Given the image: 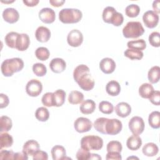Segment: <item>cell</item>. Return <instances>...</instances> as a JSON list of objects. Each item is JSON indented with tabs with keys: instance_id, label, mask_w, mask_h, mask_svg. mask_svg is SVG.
Instances as JSON below:
<instances>
[{
	"instance_id": "36",
	"label": "cell",
	"mask_w": 160,
	"mask_h": 160,
	"mask_svg": "<svg viewBox=\"0 0 160 160\" xmlns=\"http://www.w3.org/2000/svg\"><path fill=\"white\" fill-rule=\"evenodd\" d=\"M1 122V132H8L12 128V123L10 118L7 116H2L0 118Z\"/></svg>"
},
{
	"instance_id": "46",
	"label": "cell",
	"mask_w": 160,
	"mask_h": 160,
	"mask_svg": "<svg viewBox=\"0 0 160 160\" xmlns=\"http://www.w3.org/2000/svg\"><path fill=\"white\" fill-rule=\"evenodd\" d=\"M149 99L154 105L159 106L160 104V92L159 91H154L149 98Z\"/></svg>"
},
{
	"instance_id": "54",
	"label": "cell",
	"mask_w": 160,
	"mask_h": 160,
	"mask_svg": "<svg viewBox=\"0 0 160 160\" xmlns=\"http://www.w3.org/2000/svg\"><path fill=\"white\" fill-rule=\"evenodd\" d=\"M152 8L154 9L153 11L156 12L157 14L160 12V9H159V1H154L152 3Z\"/></svg>"
},
{
	"instance_id": "30",
	"label": "cell",
	"mask_w": 160,
	"mask_h": 160,
	"mask_svg": "<svg viewBox=\"0 0 160 160\" xmlns=\"http://www.w3.org/2000/svg\"><path fill=\"white\" fill-rule=\"evenodd\" d=\"M83 99V94L78 91H72L68 96V101L72 104H80L82 102Z\"/></svg>"
},
{
	"instance_id": "41",
	"label": "cell",
	"mask_w": 160,
	"mask_h": 160,
	"mask_svg": "<svg viewBox=\"0 0 160 160\" xmlns=\"http://www.w3.org/2000/svg\"><path fill=\"white\" fill-rule=\"evenodd\" d=\"M122 149L121 143L118 141H111L109 142L106 146L108 152H121Z\"/></svg>"
},
{
	"instance_id": "22",
	"label": "cell",
	"mask_w": 160,
	"mask_h": 160,
	"mask_svg": "<svg viewBox=\"0 0 160 160\" xmlns=\"http://www.w3.org/2000/svg\"><path fill=\"white\" fill-rule=\"evenodd\" d=\"M106 91L109 95L111 96H116L121 91L120 84L115 80L110 81L106 86Z\"/></svg>"
},
{
	"instance_id": "42",
	"label": "cell",
	"mask_w": 160,
	"mask_h": 160,
	"mask_svg": "<svg viewBox=\"0 0 160 160\" xmlns=\"http://www.w3.org/2000/svg\"><path fill=\"white\" fill-rule=\"evenodd\" d=\"M149 42L150 44L155 48L160 46V34L154 31L151 32L149 36Z\"/></svg>"
},
{
	"instance_id": "29",
	"label": "cell",
	"mask_w": 160,
	"mask_h": 160,
	"mask_svg": "<svg viewBox=\"0 0 160 160\" xmlns=\"http://www.w3.org/2000/svg\"><path fill=\"white\" fill-rule=\"evenodd\" d=\"M148 122L153 129H158L160 127V112L158 111H152L148 117Z\"/></svg>"
},
{
	"instance_id": "12",
	"label": "cell",
	"mask_w": 160,
	"mask_h": 160,
	"mask_svg": "<svg viewBox=\"0 0 160 160\" xmlns=\"http://www.w3.org/2000/svg\"><path fill=\"white\" fill-rule=\"evenodd\" d=\"M142 21L147 28H154L159 22V15L153 11H147L142 16Z\"/></svg>"
},
{
	"instance_id": "28",
	"label": "cell",
	"mask_w": 160,
	"mask_h": 160,
	"mask_svg": "<svg viewBox=\"0 0 160 160\" xmlns=\"http://www.w3.org/2000/svg\"><path fill=\"white\" fill-rule=\"evenodd\" d=\"M154 91L153 86L149 83H143L139 88V95L145 99H149Z\"/></svg>"
},
{
	"instance_id": "17",
	"label": "cell",
	"mask_w": 160,
	"mask_h": 160,
	"mask_svg": "<svg viewBox=\"0 0 160 160\" xmlns=\"http://www.w3.org/2000/svg\"><path fill=\"white\" fill-rule=\"evenodd\" d=\"M49 68L52 72L55 73H61L65 70L66 68V63L63 59L56 58L51 61L49 63Z\"/></svg>"
},
{
	"instance_id": "19",
	"label": "cell",
	"mask_w": 160,
	"mask_h": 160,
	"mask_svg": "<svg viewBox=\"0 0 160 160\" xmlns=\"http://www.w3.org/2000/svg\"><path fill=\"white\" fill-rule=\"evenodd\" d=\"M115 112L116 114L121 118H126L131 112V106L125 102H119L115 106Z\"/></svg>"
},
{
	"instance_id": "21",
	"label": "cell",
	"mask_w": 160,
	"mask_h": 160,
	"mask_svg": "<svg viewBox=\"0 0 160 160\" xmlns=\"http://www.w3.org/2000/svg\"><path fill=\"white\" fill-rule=\"evenodd\" d=\"M142 145V139L138 135L133 134L129 137L126 141L128 148L132 151H136L140 148Z\"/></svg>"
},
{
	"instance_id": "45",
	"label": "cell",
	"mask_w": 160,
	"mask_h": 160,
	"mask_svg": "<svg viewBox=\"0 0 160 160\" xmlns=\"http://www.w3.org/2000/svg\"><path fill=\"white\" fill-rule=\"evenodd\" d=\"M91 155V153L89 152V151L81 148L76 152V158L78 160L90 159Z\"/></svg>"
},
{
	"instance_id": "20",
	"label": "cell",
	"mask_w": 160,
	"mask_h": 160,
	"mask_svg": "<svg viewBox=\"0 0 160 160\" xmlns=\"http://www.w3.org/2000/svg\"><path fill=\"white\" fill-rule=\"evenodd\" d=\"M40 146L39 143L34 140L31 139L26 141L22 147V151L28 156H33V154L39 149Z\"/></svg>"
},
{
	"instance_id": "2",
	"label": "cell",
	"mask_w": 160,
	"mask_h": 160,
	"mask_svg": "<svg viewBox=\"0 0 160 160\" xmlns=\"http://www.w3.org/2000/svg\"><path fill=\"white\" fill-rule=\"evenodd\" d=\"M24 68V62L22 59L13 58L5 59L1 64V70L2 74L6 77H10L14 73L21 71Z\"/></svg>"
},
{
	"instance_id": "15",
	"label": "cell",
	"mask_w": 160,
	"mask_h": 160,
	"mask_svg": "<svg viewBox=\"0 0 160 160\" xmlns=\"http://www.w3.org/2000/svg\"><path fill=\"white\" fill-rule=\"evenodd\" d=\"M99 68L101 71L105 74H111L114 72L116 68L114 61L110 58H105L101 60L99 62Z\"/></svg>"
},
{
	"instance_id": "25",
	"label": "cell",
	"mask_w": 160,
	"mask_h": 160,
	"mask_svg": "<svg viewBox=\"0 0 160 160\" xmlns=\"http://www.w3.org/2000/svg\"><path fill=\"white\" fill-rule=\"evenodd\" d=\"M142 151L144 155L148 157H152L158 153L159 148L155 143L148 142L143 146Z\"/></svg>"
},
{
	"instance_id": "18",
	"label": "cell",
	"mask_w": 160,
	"mask_h": 160,
	"mask_svg": "<svg viewBox=\"0 0 160 160\" xmlns=\"http://www.w3.org/2000/svg\"><path fill=\"white\" fill-rule=\"evenodd\" d=\"M35 37L39 42H46L51 38V31L45 26H39L36 30Z\"/></svg>"
},
{
	"instance_id": "9",
	"label": "cell",
	"mask_w": 160,
	"mask_h": 160,
	"mask_svg": "<svg viewBox=\"0 0 160 160\" xmlns=\"http://www.w3.org/2000/svg\"><path fill=\"white\" fill-rule=\"evenodd\" d=\"M129 128L131 132L135 135L141 134L144 129V122L139 116H133L129 121Z\"/></svg>"
},
{
	"instance_id": "51",
	"label": "cell",
	"mask_w": 160,
	"mask_h": 160,
	"mask_svg": "<svg viewBox=\"0 0 160 160\" xmlns=\"http://www.w3.org/2000/svg\"><path fill=\"white\" fill-rule=\"evenodd\" d=\"M28 157L26 154H25L23 151L22 152H18L14 153V159H28Z\"/></svg>"
},
{
	"instance_id": "1",
	"label": "cell",
	"mask_w": 160,
	"mask_h": 160,
	"mask_svg": "<svg viewBox=\"0 0 160 160\" xmlns=\"http://www.w3.org/2000/svg\"><path fill=\"white\" fill-rule=\"evenodd\" d=\"M73 78L79 86L86 91L93 89L94 80L89 73V68L85 64L78 65L73 71Z\"/></svg>"
},
{
	"instance_id": "8",
	"label": "cell",
	"mask_w": 160,
	"mask_h": 160,
	"mask_svg": "<svg viewBox=\"0 0 160 160\" xmlns=\"http://www.w3.org/2000/svg\"><path fill=\"white\" fill-rule=\"evenodd\" d=\"M42 91V84L38 79H32L28 82L26 86V93L31 97L38 96Z\"/></svg>"
},
{
	"instance_id": "43",
	"label": "cell",
	"mask_w": 160,
	"mask_h": 160,
	"mask_svg": "<svg viewBox=\"0 0 160 160\" xmlns=\"http://www.w3.org/2000/svg\"><path fill=\"white\" fill-rule=\"evenodd\" d=\"M106 118H99L96 119L94 122V129L99 132L105 134L104 132V123Z\"/></svg>"
},
{
	"instance_id": "14",
	"label": "cell",
	"mask_w": 160,
	"mask_h": 160,
	"mask_svg": "<svg viewBox=\"0 0 160 160\" xmlns=\"http://www.w3.org/2000/svg\"><path fill=\"white\" fill-rule=\"evenodd\" d=\"M2 15L4 20L10 24L16 22L19 18L18 11L13 8H6L3 11Z\"/></svg>"
},
{
	"instance_id": "53",
	"label": "cell",
	"mask_w": 160,
	"mask_h": 160,
	"mask_svg": "<svg viewBox=\"0 0 160 160\" xmlns=\"http://www.w3.org/2000/svg\"><path fill=\"white\" fill-rule=\"evenodd\" d=\"M65 2L64 0H50L49 3L54 7H60Z\"/></svg>"
},
{
	"instance_id": "38",
	"label": "cell",
	"mask_w": 160,
	"mask_h": 160,
	"mask_svg": "<svg viewBox=\"0 0 160 160\" xmlns=\"http://www.w3.org/2000/svg\"><path fill=\"white\" fill-rule=\"evenodd\" d=\"M36 57L41 61L47 60L50 55L49 51L45 47H39L35 51Z\"/></svg>"
},
{
	"instance_id": "55",
	"label": "cell",
	"mask_w": 160,
	"mask_h": 160,
	"mask_svg": "<svg viewBox=\"0 0 160 160\" xmlns=\"http://www.w3.org/2000/svg\"><path fill=\"white\" fill-rule=\"evenodd\" d=\"M102 159L101 157L99 154L91 153L90 159Z\"/></svg>"
},
{
	"instance_id": "5",
	"label": "cell",
	"mask_w": 160,
	"mask_h": 160,
	"mask_svg": "<svg viewBox=\"0 0 160 160\" xmlns=\"http://www.w3.org/2000/svg\"><path fill=\"white\" fill-rule=\"evenodd\" d=\"M144 32V29L139 21H129L122 29V34L126 38H138Z\"/></svg>"
},
{
	"instance_id": "52",
	"label": "cell",
	"mask_w": 160,
	"mask_h": 160,
	"mask_svg": "<svg viewBox=\"0 0 160 160\" xmlns=\"http://www.w3.org/2000/svg\"><path fill=\"white\" fill-rule=\"evenodd\" d=\"M23 3L28 7L36 6L39 2V0H23Z\"/></svg>"
},
{
	"instance_id": "48",
	"label": "cell",
	"mask_w": 160,
	"mask_h": 160,
	"mask_svg": "<svg viewBox=\"0 0 160 160\" xmlns=\"http://www.w3.org/2000/svg\"><path fill=\"white\" fill-rule=\"evenodd\" d=\"M14 153L12 151L2 150L0 152L1 159H14Z\"/></svg>"
},
{
	"instance_id": "4",
	"label": "cell",
	"mask_w": 160,
	"mask_h": 160,
	"mask_svg": "<svg viewBox=\"0 0 160 160\" xmlns=\"http://www.w3.org/2000/svg\"><path fill=\"white\" fill-rule=\"evenodd\" d=\"M102 17L105 22L112 24L115 26H121L124 21L122 14L117 12L115 8L112 6H107L104 9Z\"/></svg>"
},
{
	"instance_id": "31",
	"label": "cell",
	"mask_w": 160,
	"mask_h": 160,
	"mask_svg": "<svg viewBox=\"0 0 160 160\" xmlns=\"http://www.w3.org/2000/svg\"><path fill=\"white\" fill-rule=\"evenodd\" d=\"M12 137L7 132H1L0 136V149H2L4 148H9L12 145Z\"/></svg>"
},
{
	"instance_id": "33",
	"label": "cell",
	"mask_w": 160,
	"mask_h": 160,
	"mask_svg": "<svg viewBox=\"0 0 160 160\" xmlns=\"http://www.w3.org/2000/svg\"><path fill=\"white\" fill-rule=\"evenodd\" d=\"M35 117L39 121L45 122L48 121L49 118V112L48 109L45 107L38 108L35 112Z\"/></svg>"
},
{
	"instance_id": "3",
	"label": "cell",
	"mask_w": 160,
	"mask_h": 160,
	"mask_svg": "<svg viewBox=\"0 0 160 160\" xmlns=\"http://www.w3.org/2000/svg\"><path fill=\"white\" fill-rule=\"evenodd\" d=\"M82 17V12L78 9L64 8L59 12V19L64 24L77 23Z\"/></svg>"
},
{
	"instance_id": "37",
	"label": "cell",
	"mask_w": 160,
	"mask_h": 160,
	"mask_svg": "<svg viewBox=\"0 0 160 160\" xmlns=\"http://www.w3.org/2000/svg\"><path fill=\"white\" fill-rule=\"evenodd\" d=\"M140 12V8L136 4L128 5L125 9L126 15L129 18H136Z\"/></svg>"
},
{
	"instance_id": "34",
	"label": "cell",
	"mask_w": 160,
	"mask_h": 160,
	"mask_svg": "<svg viewBox=\"0 0 160 160\" xmlns=\"http://www.w3.org/2000/svg\"><path fill=\"white\" fill-rule=\"evenodd\" d=\"M124 54L126 57L129 58L131 60H140L143 57V52L141 51L132 49H127Z\"/></svg>"
},
{
	"instance_id": "47",
	"label": "cell",
	"mask_w": 160,
	"mask_h": 160,
	"mask_svg": "<svg viewBox=\"0 0 160 160\" xmlns=\"http://www.w3.org/2000/svg\"><path fill=\"white\" fill-rule=\"evenodd\" d=\"M32 159L34 160H47L48 155L46 152L39 149L33 154Z\"/></svg>"
},
{
	"instance_id": "24",
	"label": "cell",
	"mask_w": 160,
	"mask_h": 160,
	"mask_svg": "<svg viewBox=\"0 0 160 160\" xmlns=\"http://www.w3.org/2000/svg\"><path fill=\"white\" fill-rule=\"evenodd\" d=\"M52 158L54 160H61L66 158V152L65 148L61 145H55L51 151Z\"/></svg>"
},
{
	"instance_id": "32",
	"label": "cell",
	"mask_w": 160,
	"mask_h": 160,
	"mask_svg": "<svg viewBox=\"0 0 160 160\" xmlns=\"http://www.w3.org/2000/svg\"><path fill=\"white\" fill-rule=\"evenodd\" d=\"M127 46L129 49H136L142 51L146 48V43L144 39H140L128 41L127 43Z\"/></svg>"
},
{
	"instance_id": "35",
	"label": "cell",
	"mask_w": 160,
	"mask_h": 160,
	"mask_svg": "<svg viewBox=\"0 0 160 160\" xmlns=\"http://www.w3.org/2000/svg\"><path fill=\"white\" fill-rule=\"evenodd\" d=\"M19 33L16 32H8L5 38H4V40H5V42L6 44L11 48H16V40H17V38L18 36Z\"/></svg>"
},
{
	"instance_id": "50",
	"label": "cell",
	"mask_w": 160,
	"mask_h": 160,
	"mask_svg": "<svg viewBox=\"0 0 160 160\" xmlns=\"http://www.w3.org/2000/svg\"><path fill=\"white\" fill-rule=\"evenodd\" d=\"M9 102V99L6 94L3 93L0 94V108H4L8 106Z\"/></svg>"
},
{
	"instance_id": "6",
	"label": "cell",
	"mask_w": 160,
	"mask_h": 160,
	"mask_svg": "<svg viewBox=\"0 0 160 160\" xmlns=\"http://www.w3.org/2000/svg\"><path fill=\"white\" fill-rule=\"evenodd\" d=\"M81 148L88 151H98L103 146V140L98 136H85L81 139Z\"/></svg>"
},
{
	"instance_id": "16",
	"label": "cell",
	"mask_w": 160,
	"mask_h": 160,
	"mask_svg": "<svg viewBox=\"0 0 160 160\" xmlns=\"http://www.w3.org/2000/svg\"><path fill=\"white\" fill-rule=\"evenodd\" d=\"M30 44L29 37L27 34H19L16 42L15 49L19 51H24L26 50Z\"/></svg>"
},
{
	"instance_id": "27",
	"label": "cell",
	"mask_w": 160,
	"mask_h": 160,
	"mask_svg": "<svg viewBox=\"0 0 160 160\" xmlns=\"http://www.w3.org/2000/svg\"><path fill=\"white\" fill-rule=\"evenodd\" d=\"M148 78L151 83H157L160 78V68L158 66H152L148 71Z\"/></svg>"
},
{
	"instance_id": "13",
	"label": "cell",
	"mask_w": 160,
	"mask_h": 160,
	"mask_svg": "<svg viewBox=\"0 0 160 160\" xmlns=\"http://www.w3.org/2000/svg\"><path fill=\"white\" fill-rule=\"evenodd\" d=\"M39 18L44 23L51 24L55 21L56 14L52 9L44 8L39 12Z\"/></svg>"
},
{
	"instance_id": "49",
	"label": "cell",
	"mask_w": 160,
	"mask_h": 160,
	"mask_svg": "<svg viewBox=\"0 0 160 160\" xmlns=\"http://www.w3.org/2000/svg\"><path fill=\"white\" fill-rule=\"evenodd\" d=\"M106 159L107 160H121L122 159V157L121 155V152H108V153L106 154Z\"/></svg>"
},
{
	"instance_id": "40",
	"label": "cell",
	"mask_w": 160,
	"mask_h": 160,
	"mask_svg": "<svg viewBox=\"0 0 160 160\" xmlns=\"http://www.w3.org/2000/svg\"><path fill=\"white\" fill-rule=\"evenodd\" d=\"M32 71L37 76L42 77L45 76L47 73V68L42 63L37 62L33 64Z\"/></svg>"
},
{
	"instance_id": "7",
	"label": "cell",
	"mask_w": 160,
	"mask_h": 160,
	"mask_svg": "<svg viewBox=\"0 0 160 160\" xmlns=\"http://www.w3.org/2000/svg\"><path fill=\"white\" fill-rule=\"evenodd\" d=\"M122 128L121 121L118 119L106 118L104 124L105 134L116 135L119 134Z\"/></svg>"
},
{
	"instance_id": "44",
	"label": "cell",
	"mask_w": 160,
	"mask_h": 160,
	"mask_svg": "<svg viewBox=\"0 0 160 160\" xmlns=\"http://www.w3.org/2000/svg\"><path fill=\"white\" fill-rule=\"evenodd\" d=\"M42 103L46 107L54 106L53 103V92H48L45 93L41 98Z\"/></svg>"
},
{
	"instance_id": "10",
	"label": "cell",
	"mask_w": 160,
	"mask_h": 160,
	"mask_svg": "<svg viewBox=\"0 0 160 160\" xmlns=\"http://www.w3.org/2000/svg\"><path fill=\"white\" fill-rule=\"evenodd\" d=\"M83 41V35L82 32L76 29L71 30L68 34L67 42L72 47L79 46Z\"/></svg>"
},
{
	"instance_id": "23",
	"label": "cell",
	"mask_w": 160,
	"mask_h": 160,
	"mask_svg": "<svg viewBox=\"0 0 160 160\" xmlns=\"http://www.w3.org/2000/svg\"><path fill=\"white\" fill-rule=\"evenodd\" d=\"M79 109L82 114H90L94 111L96 109V103L92 99H86L81 103Z\"/></svg>"
},
{
	"instance_id": "39",
	"label": "cell",
	"mask_w": 160,
	"mask_h": 160,
	"mask_svg": "<svg viewBox=\"0 0 160 160\" xmlns=\"http://www.w3.org/2000/svg\"><path fill=\"white\" fill-rule=\"evenodd\" d=\"M99 109L103 114H109L114 111V107L112 103L107 101H102L99 104Z\"/></svg>"
},
{
	"instance_id": "26",
	"label": "cell",
	"mask_w": 160,
	"mask_h": 160,
	"mask_svg": "<svg viewBox=\"0 0 160 160\" xmlns=\"http://www.w3.org/2000/svg\"><path fill=\"white\" fill-rule=\"evenodd\" d=\"M66 99V92L62 89H58L53 92L54 106L60 107L64 103Z\"/></svg>"
},
{
	"instance_id": "11",
	"label": "cell",
	"mask_w": 160,
	"mask_h": 160,
	"mask_svg": "<svg viewBox=\"0 0 160 160\" xmlns=\"http://www.w3.org/2000/svg\"><path fill=\"white\" fill-rule=\"evenodd\" d=\"M92 126V122L88 118L84 117L77 118L74 122V128L75 130L80 133L89 131L91 129Z\"/></svg>"
}]
</instances>
